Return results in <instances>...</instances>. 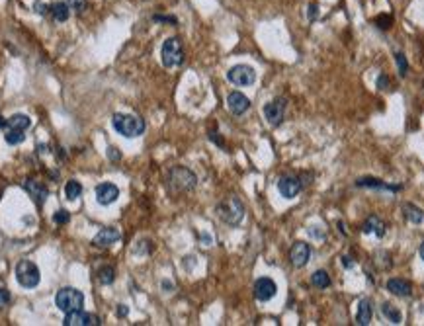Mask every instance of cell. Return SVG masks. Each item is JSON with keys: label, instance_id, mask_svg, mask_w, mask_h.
Wrapping results in <instances>:
<instances>
[{"label": "cell", "instance_id": "cell-1", "mask_svg": "<svg viewBox=\"0 0 424 326\" xmlns=\"http://www.w3.org/2000/svg\"><path fill=\"white\" fill-rule=\"evenodd\" d=\"M113 129L127 137V139H133V137H139L145 133V121L137 116H129V114H115L112 119Z\"/></svg>", "mask_w": 424, "mask_h": 326}, {"label": "cell", "instance_id": "cell-45", "mask_svg": "<svg viewBox=\"0 0 424 326\" xmlns=\"http://www.w3.org/2000/svg\"><path fill=\"white\" fill-rule=\"evenodd\" d=\"M6 125H8V119H4V117L0 116V129H2V127H6Z\"/></svg>", "mask_w": 424, "mask_h": 326}, {"label": "cell", "instance_id": "cell-41", "mask_svg": "<svg viewBox=\"0 0 424 326\" xmlns=\"http://www.w3.org/2000/svg\"><path fill=\"white\" fill-rule=\"evenodd\" d=\"M108 157H110L112 161H119V153H117L115 147H110V149H108Z\"/></svg>", "mask_w": 424, "mask_h": 326}, {"label": "cell", "instance_id": "cell-18", "mask_svg": "<svg viewBox=\"0 0 424 326\" xmlns=\"http://www.w3.org/2000/svg\"><path fill=\"white\" fill-rule=\"evenodd\" d=\"M364 234H376L378 238H383L385 236V223L381 221L378 215H370L366 221H364Z\"/></svg>", "mask_w": 424, "mask_h": 326}, {"label": "cell", "instance_id": "cell-6", "mask_svg": "<svg viewBox=\"0 0 424 326\" xmlns=\"http://www.w3.org/2000/svg\"><path fill=\"white\" fill-rule=\"evenodd\" d=\"M16 280L18 283L25 287V289H33L39 285L41 281V274H39V268L29 262V260H20L18 266H16Z\"/></svg>", "mask_w": 424, "mask_h": 326}, {"label": "cell", "instance_id": "cell-7", "mask_svg": "<svg viewBox=\"0 0 424 326\" xmlns=\"http://www.w3.org/2000/svg\"><path fill=\"white\" fill-rule=\"evenodd\" d=\"M227 78L235 86H250L256 80V72H254L252 67H248V65H235L233 69H229Z\"/></svg>", "mask_w": 424, "mask_h": 326}, {"label": "cell", "instance_id": "cell-26", "mask_svg": "<svg viewBox=\"0 0 424 326\" xmlns=\"http://www.w3.org/2000/svg\"><path fill=\"white\" fill-rule=\"evenodd\" d=\"M311 283L315 287H319V289H327V287L331 285V276H329V272L317 270V272L311 276Z\"/></svg>", "mask_w": 424, "mask_h": 326}, {"label": "cell", "instance_id": "cell-5", "mask_svg": "<svg viewBox=\"0 0 424 326\" xmlns=\"http://www.w3.org/2000/svg\"><path fill=\"white\" fill-rule=\"evenodd\" d=\"M55 305H57L59 311H63V313L67 315L70 311L82 309V305H84V295H82L78 289L63 287V289L57 291V295H55Z\"/></svg>", "mask_w": 424, "mask_h": 326}, {"label": "cell", "instance_id": "cell-12", "mask_svg": "<svg viewBox=\"0 0 424 326\" xmlns=\"http://www.w3.org/2000/svg\"><path fill=\"white\" fill-rule=\"evenodd\" d=\"M23 189L29 193V197H31L37 205H43L47 195H49V189H47V186H45L43 182L33 180V178H27V180L23 182Z\"/></svg>", "mask_w": 424, "mask_h": 326}, {"label": "cell", "instance_id": "cell-28", "mask_svg": "<svg viewBox=\"0 0 424 326\" xmlns=\"http://www.w3.org/2000/svg\"><path fill=\"white\" fill-rule=\"evenodd\" d=\"M4 139H6L8 145H20V143L25 141V135H23V131H20V129H8L6 135H4Z\"/></svg>", "mask_w": 424, "mask_h": 326}, {"label": "cell", "instance_id": "cell-43", "mask_svg": "<svg viewBox=\"0 0 424 326\" xmlns=\"http://www.w3.org/2000/svg\"><path fill=\"white\" fill-rule=\"evenodd\" d=\"M201 240L205 242V246H209V244H211V236H207V234H203V236H201Z\"/></svg>", "mask_w": 424, "mask_h": 326}, {"label": "cell", "instance_id": "cell-13", "mask_svg": "<svg viewBox=\"0 0 424 326\" xmlns=\"http://www.w3.org/2000/svg\"><path fill=\"white\" fill-rule=\"evenodd\" d=\"M227 108L233 116H243L250 108V100L243 92H231L227 96Z\"/></svg>", "mask_w": 424, "mask_h": 326}, {"label": "cell", "instance_id": "cell-30", "mask_svg": "<svg viewBox=\"0 0 424 326\" xmlns=\"http://www.w3.org/2000/svg\"><path fill=\"white\" fill-rule=\"evenodd\" d=\"M374 22H376V25H378L380 29H389V27L393 25V18H391L389 14H380Z\"/></svg>", "mask_w": 424, "mask_h": 326}, {"label": "cell", "instance_id": "cell-20", "mask_svg": "<svg viewBox=\"0 0 424 326\" xmlns=\"http://www.w3.org/2000/svg\"><path fill=\"white\" fill-rule=\"evenodd\" d=\"M356 186L358 187H374V189H389V191H399L401 186H389L385 184L383 180H378V178H370V176H364L356 180Z\"/></svg>", "mask_w": 424, "mask_h": 326}, {"label": "cell", "instance_id": "cell-10", "mask_svg": "<svg viewBox=\"0 0 424 326\" xmlns=\"http://www.w3.org/2000/svg\"><path fill=\"white\" fill-rule=\"evenodd\" d=\"M276 293H278V285H276L274 280H270V278H258L256 280V283H254V297L258 301L266 303L272 297H276Z\"/></svg>", "mask_w": 424, "mask_h": 326}, {"label": "cell", "instance_id": "cell-17", "mask_svg": "<svg viewBox=\"0 0 424 326\" xmlns=\"http://www.w3.org/2000/svg\"><path fill=\"white\" fill-rule=\"evenodd\" d=\"M119 236H121V233H119L117 229H113V227H110V229H102L100 233L94 236L92 244H94V246H100V248H106V246H110L113 242H117Z\"/></svg>", "mask_w": 424, "mask_h": 326}, {"label": "cell", "instance_id": "cell-23", "mask_svg": "<svg viewBox=\"0 0 424 326\" xmlns=\"http://www.w3.org/2000/svg\"><path fill=\"white\" fill-rule=\"evenodd\" d=\"M381 313H383V317H385L389 323H393V325H401L403 323V313L397 309V307H393L391 303H383Z\"/></svg>", "mask_w": 424, "mask_h": 326}, {"label": "cell", "instance_id": "cell-15", "mask_svg": "<svg viewBox=\"0 0 424 326\" xmlns=\"http://www.w3.org/2000/svg\"><path fill=\"white\" fill-rule=\"evenodd\" d=\"M119 197V187L112 184V182H106V184H100L96 187V199L100 205H110L115 199Z\"/></svg>", "mask_w": 424, "mask_h": 326}, {"label": "cell", "instance_id": "cell-42", "mask_svg": "<svg viewBox=\"0 0 424 326\" xmlns=\"http://www.w3.org/2000/svg\"><path fill=\"white\" fill-rule=\"evenodd\" d=\"M127 313H129V309L125 305H117V317H127Z\"/></svg>", "mask_w": 424, "mask_h": 326}, {"label": "cell", "instance_id": "cell-40", "mask_svg": "<svg viewBox=\"0 0 424 326\" xmlns=\"http://www.w3.org/2000/svg\"><path fill=\"white\" fill-rule=\"evenodd\" d=\"M309 234L315 236V238H325V233H323L319 227H311V229H309Z\"/></svg>", "mask_w": 424, "mask_h": 326}, {"label": "cell", "instance_id": "cell-35", "mask_svg": "<svg viewBox=\"0 0 424 326\" xmlns=\"http://www.w3.org/2000/svg\"><path fill=\"white\" fill-rule=\"evenodd\" d=\"M10 291L8 289H0V307H6V305L10 303Z\"/></svg>", "mask_w": 424, "mask_h": 326}, {"label": "cell", "instance_id": "cell-36", "mask_svg": "<svg viewBox=\"0 0 424 326\" xmlns=\"http://www.w3.org/2000/svg\"><path fill=\"white\" fill-rule=\"evenodd\" d=\"M33 8H35V12H37V14H41V16L49 14V6H47V4H43V2H39V0L33 4Z\"/></svg>", "mask_w": 424, "mask_h": 326}, {"label": "cell", "instance_id": "cell-24", "mask_svg": "<svg viewBox=\"0 0 424 326\" xmlns=\"http://www.w3.org/2000/svg\"><path fill=\"white\" fill-rule=\"evenodd\" d=\"M31 125V119L23 114H14V116L8 119V129H20V131H25L27 127Z\"/></svg>", "mask_w": 424, "mask_h": 326}, {"label": "cell", "instance_id": "cell-3", "mask_svg": "<svg viewBox=\"0 0 424 326\" xmlns=\"http://www.w3.org/2000/svg\"><path fill=\"white\" fill-rule=\"evenodd\" d=\"M198 184V178L192 170L184 168V166H176L170 170L168 174V187L174 193H182V191H190Z\"/></svg>", "mask_w": 424, "mask_h": 326}, {"label": "cell", "instance_id": "cell-8", "mask_svg": "<svg viewBox=\"0 0 424 326\" xmlns=\"http://www.w3.org/2000/svg\"><path fill=\"white\" fill-rule=\"evenodd\" d=\"M286 106H288L286 98H274L272 102H268V104L264 106L262 112H264V117H266V121H268L272 127H278V125L284 121Z\"/></svg>", "mask_w": 424, "mask_h": 326}, {"label": "cell", "instance_id": "cell-25", "mask_svg": "<svg viewBox=\"0 0 424 326\" xmlns=\"http://www.w3.org/2000/svg\"><path fill=\"white\" fill-rule=\"evenodd\" d=\"M96 278H98V283L100 285H110L115 280V270L112 266H102L98 272H96Z\"/></svg>", "mask_w": 424, "mask_h": 326}, {"label": "cell", "instance_id": "cell-9", "mask_svg": "<svg viewBox=\"0 0 424 326\" xmlns=\"http://www.w3.org/2000/svg\"><path fill=\"white\" fill-rule=\"evenodd\" d=\"M63 325L65 326H98V325H102V323H100V319H98L96 315L84 313L82 309H78V311H70V313H67Z\"/></svg>", "mask_w": 424, "mask_h": 326}, {"label": "cell", "instance_id": "cell-34", "mask_svg": "<svg viewBox=\"0 0 424 326\" xmlns=\"http://www.w3.org/2000/svg\"><path fill=\"white\" fill-rule=\"evenodd\" d=\"M378 88H380V90H389V76H387V74H383V72L380 74V78H378Z\"/></svg>", "mask_w": 424, "mask_h": 326}, {"label": "cell", "instance_id": "cell-19", "mask_svg": "<svg viewBox=\"0 0 424 326\" xmlns=\"http://www.w3.org/2000/svg\"><path fill=\"white\" fill-rule=\"evenodd\" d=\"M372 315H374V309H372V301L370 299H362L360 305H358V313H356V323L362 326H368L372 323Z\"/></svg>", "mask_w": 424, "mask_h": 326}, {"label": "cell", "instance_id": "cell-16", "mask_svg": "<svg viewBox=\"0 0 424 326\" xmlns=\"http://www.w3.org/2000/svg\"><path fill=\"white\" fill-rule=\"evenodd\" d=\"M385 287H387V291H389L391 295H395V297H409V295L413 293V285H411L407 280H401V278H391V280H387Z\"/></svg>", "mask_w": 424, "mask_h": 326}, {"label": "cell", "instance_id": "cell-37", "mask_svg": "<svg viewBox=\"0 0 424 326\" xmlns=\"http://www.w3.org/2000/svg\"><path fill=\"white\" fill-rule=\"evenodd\" d=\"M342 266H344L346 270H352V268L356 266V262H354V258H352V256L344 254V256H342Z\"/></svg>", "mask_w": 424, "mask_h": 326}, {"label": "cell", "instance_id": "cell-38", "mask_svg": "<svg viewBox=\"0 0 424 326\" xmlns=\"http://www.w3.org/2000/svg\"><path fill=\"white\" fill-rule=\"evenodd\" d=\"M155 22H164V23H178V20L174 16H153Z\"/></svg>", "mask_w": 424, "mask_h": 326}, {"label": "cell", "instance_id": "cell-4", "mask_svg": "<svg viewBox=\"0 0 424 326\" xmlns=\"http://www.w3.org/2000/svg\"><path fill=\"white\" fill-rule=\"evenodd\" d=\"M160 59H162V65L166 69H174V67H180L184 63V47H182V41L178 37H168L162 43Z\"/></svg>", "mask_w": 424, "mask_h": 326}, {"label": "cell", "instance_id": "cell-39", "mask_svg": "<svg viewBox=\"0 0 424 326\" xmlns=\"http://www.w3.org/2000/svg\"><path fill=\"white\" fill-rule=\"evenodd\" d=\"M209 139L213 141L215 145H219V147H225L223 139H221V137H219V133H215V131H211V133H209Z\"/></svg>", "mask_w": 424, "mask_h": 326}, {"label": "cell", "instance_id": "cell-46", "mask_svg": "<svg viewBox=\"0 0 424 326\" xmlns=\"http://www.w3.org/2000/svg\"><path fill=\"white\" fill-rule=\"evenodd\" d=\"M419 254H421V258L424 260V242L421 244V250H419Z\"/></svg>", "mask_w": 424, "mask_h": 326}, {"label": "cell", "instance_id": "cell-11", "mask_svg": "<svg viewBox=\"0 0 424 326\" xmlns=\"http://www.w3.org/2000/svg\"><path fill=\"white\" fill-rule=\"evenodd\" d=\"M309 258H311V246H309L307 242L299 240V242H295V244L291 246L290 260L295 268H303V266H307Z\"/></svg>", "mask_w": 424, "mask_h": 326}, {"label": "cell", "instance_id": "cell-22", "mask_svg": "<svg viewBox=\"0 0 424 326\" xmlns=\"http://www.w3.org/2000/svg\"><path fill=\"white\" fill-rule=\"evenodd\" d=\"M68 4L67 2H53L49 6V14L55 22H67L68 20Z\"/></svg>", "mask_w": 424, "mask_h": 326}, {"label": "cell", "instance_id": "cell-29", "mask_svg": "<svg viewBox=\"0 0 424 326\" xmlns=\"http://www.w3.org/2000/svg\"><path fill=\"white\" fill-rule=\"evenodd\" d=\"M395 63H397L399 74H401V76H407V72H409V63H407V57H405L403 53H395Z\"/></svg>", "mask_w": 424, "mask_h": 326}, {"label": "cell", "instance_id": "cell-44", "mask_svg": "<svg viewBox=\"0 0 424 326\" xmlns=\"http://www.w3.org/2000/svg\"><path fill=\"white\" fill-rule=\"evenodd\" d=\"M162 287H164L166 291H170V289H172V283H168V281H162Z\"/></svg>", "mask_w": 424, "mask_h": 326}, {"label": "cell", "instance_id": "cell-21", "mask_svg": "<svg viewBox=\"0 0 424 326\" xmlns=\"http://www.w3.org/2000/svg\"><path fill=\"white\" fill-rule=\"evenodd\" d=\"M403 213H405V219L413 225H423L424 223V211L413 203H405L403 205Z\"/></svg>", "mask_w": 424, "mask_h": 326}, {"label": "cell", "instance_id": "cell-2", "mask_svg": "<svg viewBox=\"0 0 424 326\" xmlns=\"http://www.w3.org/2000/svg\"><path fill=\"white\" fill-rule=\"evenodd\" d=\"M217 217H219L223 223H227V225L237 227V225L245 219V205H243V201H241L239 197H235V195L223 199V201L217 205Z\"/></svg>", "mask_w": 424, "mask_h": 326}, {"label": "cell", "instance_id": "cell-27", "mask_svg": "<svg viewBox=\"0 0 424 326\" xmlns=\"http://www.w3.org/2000/svg\"><path fill=\"white\" fill-rule=\"evenodd\" d=\"M80 193H82V184L80 182L68 180L67 184H65V195H67L68 199H76V197H80Z\"/></svg>", "mask_w": 424, "mask_h": 326}, {"label": "cell", "instance_id": "cell-14", "mask_svg": "<svg viewBox=\"0 0 424 326\" xmlns=\"http://www.w3.org/2000/svg\"><path fill=\"white\" fill-rule=\"evenodd\" d=\"M301 180L295 178V176H282L280 182H278V189L280 193L286 197V199H293L299 191H301Z\"/></svg>", "mask_w": 424, "mask_h": 326}, {"label": "cell", "instance_id": "cell-32", "mask_svg": "<svg viewBox=\"0 0 424 326\" xmlns=\"http://www.w3.org/2000/svg\"><path fill=\"white\" fill-rule=\"evenodd\" d=\"M68 8L74 12H82L86 8V0H67Z\"/></svg>", "mask_w": 424, "mask_h": 326}, {"label": "cell", "instance_id": "cell-31", "mask_svg": "<svg viewBox=\"0 0 424 326\" xmlns=\"http://www.w3.org/2000/svg\"><path fill=\"white\" fill-rule=\"evenodd\" d=\"M53 221H55L57 225H67L68 221H70V215H68L67 209H59L55 215H53Z\"/></svg>", "mask_w": 424, "mask_h": 326}, {"label": "cell", "instance_id": "cell-33", "mask_svg": "<svg viewBox=\"0 0 424 326\" xmlns=\"http://www.w3.org/2000/svg\"><path fill=\"white\" fill-rule=\"evenodd\" d=\"M307 18H309L311 22H315V20L319 18V4H317V2H311V4H309V12H307Z\"/></svg>", "mask_w": 424, "mask_h": 326}]
</instances>
